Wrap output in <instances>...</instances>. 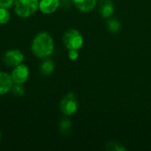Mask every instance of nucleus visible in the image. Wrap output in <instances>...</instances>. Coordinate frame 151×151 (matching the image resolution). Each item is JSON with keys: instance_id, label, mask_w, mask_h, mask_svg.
<instances>
[{"instance_id": "obj_18", "label": "nucleus", "mask_w": 151, "mask_h": 151, "mask_svg": "<svg viewBox=\"0 0 151 151\" xmlns=\"http://www.w3.org/2000/svg\"><path fill=\"white\" fill-rule=\"evenodd\" d=\"M68 58L69 59L74 61L79 58V52L78 50H69L68 51Z\"/></svg>"}, {"instance_id": "obj_7", "label": "nucleus", "mask_w": 151, "mask_h": 151, "mask_svg": "<svg viewBox=\"0 0 151 151\" xmlns=\"http://www.w3.org/2000/svg\"><path fill=\"white\" fill-rule=\"evenodd\" d=\"M60 6V0H39V10L43 14L54 13Z\"/></svg>"}, {"instance_id": "obj_8", "label": "nucleus", "mask_w": 151, "mask_h": 151, "mask_svg": "<svg viewBox=\"0 0 151 151\" xmlns=\"http://www.w3.org/2000/svg\"><path fill=\"white\" fill-rule=\"evenodd\" d=\"M13 81L11 73L0 71V96L9 93L12 88Z\"/></svg>"}, {"instance_id": "obj_19", "label": "nucleus", "mask_w": 151, "mask_h": 151, "mask_svg": "<svg viewBox=\"0 0 151 151\" xmlns=\"http://www.w3.org/2000/svg\"><path fill=\"white\" fill-rule=\"evenodd\" d=\"M1 137H2V134H1V132H0V141H1Z\"/></svg>"}, {"instance_id": "obj_11", "label": "nucleus", "mask_w": 151, "mask_h": 151, "mask_svg": "<svg viewBox=\"0 0 151 151\" xmlns=\"http://www.w3.org/2000/svg\"><path fill=\"white\" fill-rule=\"evenodd\" d=\"M55 70V64L50 59H44L41 65H40V71L43 75H50Z\"/></svg>"}, {"instance_id": "obj_6", "label": "nucleus", "mask_w": 151, "mask_h": 151, "mask_svg": "<svg viewBox=\"0 0 151 151\" xmlns=\"http://www.w3.org/2000/svg\"><path fill=\"white\" fill-rule=\"evenodd\" d=\"M11 77L12 79L13 83L24 84L27 81L29 78V68L22 63L13 67L11 73Z\"/></svg>"}, {"instance_id": "obj_15", "label": "nucleus", "mask_w": 151, "mask_h": 151, "mask_svg": "<svg viewBox=\"0 0 151 151\" xmlns=\"http://www.w3.org/2000/svg\"><path fill=\"white\" fill-rule=\"evenodd\" d=\"M11 91L15 96H22L25 94V88H24L23 84L13 83Z\"/></svg>"}, {"instance_id": "obj_16", "label": "nucleus", "mask_w": 151, "mask_h": 151, "mask_svg": "<svg viewBox=\"0 0 151 151\" xmlns=\"http://www.w3.org/2000/svg\"><path fill=\"white\" fill-rule=\"evenodd\" d=\"M106 150L112 151H123L126 150L127 149L124 146H122L120 143H118V142H109V143L106 144Z\"/></svg>"}, {"instance_id": "obj_2", "label": "nucleus", "mask_w": 151, "mask_h": 151, "mask_svg": "<svg viewBox=\"0 0 151 151\" xmlns=\"http://www.w3.org/2000/svg\"><path fill=\"white\" fill-rule=\"evenodd\" d=\"M13 9L20 18H29L39 10V0H14Z\"/></svg>"}, {"instance_id": "obj_12", "label": "nucleus", "mask_w": 151, "mask_h": 151, "mask_svg": "<svg viewBox=\"0 0 151 151\" xmlns=\"http://www.w3.org/2000/svg\"><path fill=\"white\" fill-rule=\"evenodd\" d=\"M107 27H108V30L111 32V33H118L120 28H121V24L120 22L117 19H111L108 21L107 23Z\"/></svg>"}, {"instance_id": "obj_5", "label": "nucleus", "mask_w": 151, "mask_h": 151, "mask_svg": "<svg viewBox=\"0 0 151 151\" xmlns=\"http://www.w3.org/2000/svg\"><path fill=\"white\" fill-rule=\"evenodd\" d=\"M24 54L18 49H12L7 50L4 55V62L9 67H15L24 61Z\"/></svg>"}, {"instance_id": "obj_10", "label": "nucleus", "mask_w": 151, "mask_h": 151, "mask_svg": "<svg viewBox=\"0 0 151 151\" xmlns=\"http://www.w3.org/2000/svg\"><path fill=\"white\" fill-rule=\"evenodd\" d=\"M75 7L83 12H88L94 10L96 0H72Z\"/></svg>"}, {"instance_id": "obj_9", "label": "nucleus", "mask_w": 151, "mask_h": 151, "mask_svg": "<svg viewBox=\"0 0 151 151\" xmlns=\"http://www.w3.org/2000/svg\"><path fill=\"white\" fill-rule=\"evenodd\" d=\"M98 9L104 18H110L114 12V5L111 0H100Z\"/></svg>"}, {"instance_id": "obj_13", "label": "nucleus", "mask_w": 151, "mask_h": 151, "mask_svg": "<svg viewBox=\"0 0 151 151\" xmlns=\"http://www.w3.org/2000/svg\"><path fill=\"white\" fill-rule=\"evenodd\" d=\"M11 19V13L9 9L0 7V25H5Z\"/></svg>"}, {"instance_id": "obj_14", "label": "nucleus", "mask_w": 151, "mask_h": 151, "mask_svg": "<svg viewBox=\"0 0 151 151\" xmlns=\"http://www.w3.org/2000/svg\"><path fill=\"white\" fill-rule=\"evenodd\" d=\"M72 128V123L69 119H64L59 123V130L63 134H68L71 131Z\"/></svg>"}, {"instance_id": "obj_1", "label": "nucleus", "mask_w": 151, "mask_h": 151, "mask_svg": "<svg viewBox=\"0 0 151 151\" xmlns=\"http://www.w3.org/2000/svg\"><path fill=\"white\" fill-rule=\"evenodd\" d=\"M54 40L47 32L38 33L31 43L32 53L39 58H48L54 51Z\"/></svg>"}, {"instance_id": "obj_4", "label": "nucleus", "mask_w": 151, "mask_h": 151, "mask_svg": "<svg viewBox=\"0 0 151 151\" xmlns=\"http://www.w3.org/2000/svg\"><path fill=\"white\" fill-rule=\"evenodd\" d=\"M78 110V102L73 93H68L60 102V111L65 116L74 114Z\"/></svg>"}, {"instance_id": "obj_3", "label": "nucleus", "mask_w": 151, "mask_h": 151, "mask_svg": "<svg viewBox=\"0 0 151 151\" xmlns=\"http://www.w3.org/2000/svg\"><path fill=\"white\" fill-rule=\"evenodd\" d=\"M63 42L68 50H80L84 42L83 36L75 28L68 29L63 35Z\"/></svg>"}, {"instance_id": "obj_17", "label": "nucleus", "mask_w": 151, "mask_h": 151, "mask_svg": "<svg viewBox=\"0 0 151 151\" xmlns=\"http://www.w3.org/2000/svg\"><path fill=\"white\" fill-rule=\"evenodd\" d=\"M14 0H0V7L10 9L13 6Z\"/></svg>"}]
</instances>
